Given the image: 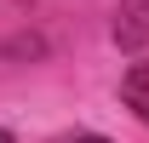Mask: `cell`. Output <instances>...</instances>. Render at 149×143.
<instances>
[{"label": "cell", "mask_w": 149, "mask_h": 143, "mask_svg": "<svg viewBox=\"0 0 149 143\" xmlns=\"http://www.w3.org/2000/svg\"><path fill=\"white\" fill-rule=\"evenodd\" d=\"M109 35H115L120 52H143V46H149V0H120Z\"/></svg>", "instance_id": "6da1fadb"}, {"label": "cell", "mask_w": 149, "mask_h": 143, "mask_svg": "<svg viewBox=\"0 0 149 143\" xmlns=\"http://www.w3.org/2000/svg\"><path fill=\"white\" fill-rule=\"evenodd\" d=\"M120 97H126V103L149 120V63H132V69H126V80H120Z\"/></svg>", "instance_id": "7a4b0ae2"}, {"label": "cell", "mask_w": 149, "mask_h": 143, "mask_svg": "<svg viewBox=\"0 0 149 143\" xmlns=\"http://www.w3.org/2000/svg\"><path fill=\"white\" fill-rule=\"evenodd\" d=\"M74 143H109V137H97V132H86V137H74Z\"/></svg>", "instance_id": "3957f363"}, {"label": "cell", "mask_w": 149, "mask_h": 143, "mask_svg": "<svg viewBox=\"0 0 149 143\" xmlns=\"http://www.w3.org/2000/svg\"><path fill=\"white\" fill-rule=\"evenodd\" d=\"M0 143H17V137H12V132H6V126H0Z\"/></svg>", "instance_id": "277c9868"}]
</instances>
